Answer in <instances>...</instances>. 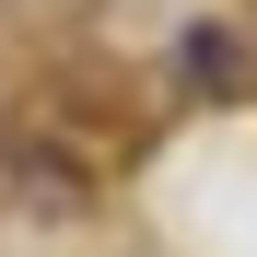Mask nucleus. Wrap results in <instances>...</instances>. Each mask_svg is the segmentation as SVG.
<instances>
[{"label":"nucleus","mask_w":257,"mask_h":257,"mask_svg":"<svg viewBox=\"0 0 257 257\" xmlns=\"http://www.w3.org/2000/svg\"><path fill=\"white\" fill-rule=\"evenodd\" d=\"M176 59H187V82H210V94H234V82H245V70H234V35H210V24H187Z\"/></svg>","instance_id":"1"}]
</instances>
